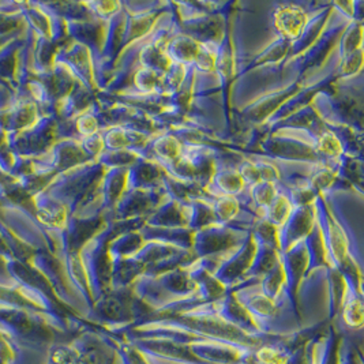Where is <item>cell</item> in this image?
Here are the masks:
<instances>
[{"instance_id": "d4e9b609", "label": "cell", "mask_w": 364, "mask_h": 364, "mask_svg": "<svg viewBox=\"0 0 364 364\" xmlns=\"http://www.w3.org/2000/svg\"><path fill=\"white\" fill-rule=\"evenodd\" d=\"M282 129H303V130H311L316 134H323L328 132L325 123L316 115L314 108L311 105L303 107L298 111L292 112L291 115L282 119L280 122L272 124L267 127V133H273L276 130Z\"/></svg>"}, {"instance_id": "7dc6e473", "label": "cell", "mask_w": 364, "mask_h": 364, "mask_svg": "<svg viewBox=\"0 0 364 364\" xmlns=\"http://www.w3.org/2000/svg\"><path fill=\"white\" fill-rule=\"evenodd\" d=\"M284 272H282V264L280 261L273 266L265 276L261 277L259 280V289L262 292V295H265L266 298L276 300L277 296L282 292V287H284Z\"/></svg>"}, {"instance_id": "5b68a950", "label": "cell", "mask_w": 364, "mask_h": 364, "mask_svg": "<svg viewBox=\"0 0 364 364\" xmlns=\"http://www.w3.org/2000/svg\"><path fill=\"white\" fill-rule=\"evenodd\" d=\"M223 148L218 145L182 146L181 154L175 160L161 161L159 166L176 181L194 183L206 188L213 175L215 157Z\"/></svg>"}, {"instance_id": "9a60e30c", "label": "cell", "mask_w": 364, "mask_h": 364, "mask_svg": "<svg viewBox=\"0 0 364 364\" xmlns=\"http://www.w3.org/2000/svg\"><path fill=\"white\" fill-rule=\"evenodd\" d=\"M315 224L314 203L300 208H292L288 218L277 230L279 252H285L291 246L304 240Z\"/></svg>"}, {"instance_id": "f5cc1de1", "label": "cell", "mask_w": 364, "mask_h": 364, "mask_svg": "<svg viewBox=\"0 0 364 364\" xmlns=\"http://www.w3.org/2000/svg\"><path fill=\"white\" fill-rule=\"evenodd\" d=\"M336 181V172L331 166L318 164L314 172L310 176L309 187L314 190L318 196H321L325 190H328Z\"/></svg>"}, {"instance_id": "484cf974", "label": "cell", "mask_w": 364, "mask_h": 364, "mask_svg": "<svg viewBox=\"0 0 364 364\" xmlns=\"http://www.w3.org/2000/svg\"><path fill=\"white\" fill-rule=\"evenodd\" d=\"M100 134L102 138L104 150H108V151L123 149L134 151V150L142 148L148 142V139H150L142 134L124 129L122 126H114V127L101 130Z\"/></svg>"}, {"instance_id": "9f6ffc18", "label": "cell", "mask_w": 364, "mask_h": 364, "mask_svg": "<svg viewBox=\"0 0 364 364\" xmlns=\"http://www.w3.org/2000/svg\"><path fill=\"white\" fill-rule=\"evenodd\" d=\"M81 148H82L83 153L92 160L96 161V159L99 157L100 153H102L104 150V144H102V138L101 134H93L90 136H86L81 139Z\"/></svg>"}, {"instance_id": "4dcf8cb0", "label": "cell", "mask_w": 364, "mask_h": 364, "mask_svg": "<svg viewBox=\"0 0 364 364\" xmlns=\"http://www.w3.org/2000/svg\"><path fill=\"white\" fill-rule=\"evenodd\" d=\"M161 14H164V13H150V14H141V16H129L126 13V19H124V25H123V36H122L123 48L127 47L135 40H139V38L145 37L146 34H149L153 26L156 25V21Z\"/></svg>"}, {"instance_id": "7402d4cb", "label": "cell", "mask_w": 364, "mask_h": 364, "mask_svg": "<svg viewBox=\"0 0 364 364\" xmlns=\"http://www.w3.org/2000/svg\"><path fill=\"white\" fill-rule=\"evenodd\" d=\"M60 62L66 63L71 68L75 78H78L80 83L89 90H96L95 80H93V62L92 55L82 44L74 43V46L60 56Z\"/></svg>"}, {"instance_id": "ba28073f", "label": "cell", "mask_w": 364, "mask_h": 364, "mask_svg": "<svg viewBox=\"0 0 364 364\" xmlns=\"http://www.w3.org/2000/svg\"><path fill=\"white\" fill-rule=\"evenodd\" d=\"M249 235L250 231L235 228L230 224H213L193 233L191 251L197 259L206 257H223L240 246Z\"/></svg>"}, {"instance_id": "1f68e13d", "label": "cell", "mask_w": 364, "mask_h": 364, "mask_svg": "<svg viewBox=\"0 0 364 364\" xmlns=\"http://www.w3.org/2000/svg\"><path fill=\"white\" fill-rule=\"evenodd\" d=\"M144 266L134 257L114 261L111 270V289L132 287L134 282L144 274Z\"/></svg>"}, {"instance_id": "83f0119b", "label": "cell", "mask_w": 364, "mask_h": 364, "mask_svg": "<svg viewBox=\"0 0 364 364\" xmlns=\"http://www.w3.org/2000/svg\"><path fill=\"white\" fill-rule=\"evenodd\" d=\"M161 186L166 191V197L175 199L181 203H187L190 200L199 199V200H203V202H208L209 205H212V202L215 199L206 191V188L200 187L198 184L181 182V181H176V179L171 178L166 173L164 175L163 181H161Z\"/></svg>"}, {"instance_id": "ffe728a7", "label": "cell", "mask_w": 364, "mask_h": 364, "mask_svg": "<svg viewBox=\"0 0 364 364\" xmlns=\"http://www.w3.org/2000/svg\"><path fill=\"white\" fill-rule=\"evenodd\" d=\"M181 149L182 146L178 139L172 134L164 132L151 136L142 148L134 150V153L141 159L159 164L161 161L175 160L181 154Z\"/></svg>"}, {"instance_id": "277c9868", "label": "cell", "mask_w": 364, "mask_h": 364, "mask_svg": "<svg viewBox=\"0 0 364 364\" xmlns=\"http://www.w3.org/2000/svg\"><path fill=\"white\" fill-rule=\"evenodd\" d=\"M116 236H119V233L116 231L115 223L107 221L80 251V258L89 282V291L95 301L111 291L112 262L108 255V245Z\"/></svg>"}, {"instance_id": "d6986e66", "label": "cell", "mask_w": 364, "mask_h": 364, "mask_svg": "<svg viewBox=\"0 0 364 364\" xmlns=\"http://www.w3.org/2000/svg\"><path fill=\"white\" fill-rule=\"evenodd\" d=\"M331 1H328L323 7L315 10L309 16L303 29H301V33L299 34L298 38L291 44V50L288 55L289 58L301 56L314 44L328 21V17L331 14Z\"/></svg>"}, {"instance_id": "4fadbf2b", "label": "cell", "mask_w": 364, "mask_h": 364, "mask_svg": "<svg viewBox=\"0 0 364 364\" xmlns=\"http://www.w3.org/2000/svg\"><path fill=\"white\" fill-rule=\"evenodd\" d=\"M191 353L206 364H239L249 360L254 353V348L230 344L223 341H198L188 346Z\"/></svg>"}, {"instance_id": "8d00e7d4", "label": "cell", "mask_w": 364, "mask_h": 364, "mask_svg": "<svg viewBox=\"0 0 364 364\" xmlns=\"http://www.w3.org/2000/svg\"><path fill=\"white\" fill-rule=\"evenodd\" d=\"M179 250L182 249L169 246L166 243H160V242H145L141 250L133 257L136 261L141 262V265L144 266V269L146 272V270H149L150 267L163 262L166 258L176 254Z\"/></svg>"}, {"instance_id": "cb8c5ba5", "label": "cell", "mask_w": 364, "mask_h": 364, "mask_svg": "<svg viewBox=\"0 0 364 364\" xmlns=\"http://www.w3.org/2000/svg\"><path fill=\"white\" fill-rule=\"evenodd\" d=\"M186 269L190 279L197 285V295L203 304L213 303L228 294L227 288L221 282H217L210 272L199 265L197 259Z\"/></svg>"}, {"instance_id": "db71d44e", "label": "cell", "mask_w": 364, "mask_h": 364, "mask_svg": "<svg viewBox=\"0 0 364 364\" xmlns=\"http://www.w3.org/2000/svg\"><path fill=\"white\" fill-rule=\"evenodd\" d=\"M83 4L92 17L105 23L122 9V1H89Z\"/></svg>"}, {"instance_id": "c3c4849f", "label": "cell", "mask_w": 364, "mask_h": 364, "mask_svg": "<svg viewBox=\"0 0 364 364\" xmlns=\"http://www.w3.org/2000/svg\"><path fill=\"white\" fill-rule=\"evenodd\" d=\"M172 1L160 0H123L122 6L129 16H141L150 13H166L169 10Z\"/></svg>"}, {"instance_id": "ab89813d", "label": "cell", "mask_w": 364, "mask_h": 364, "mask_svg": "<svg viewBox=\"0 0 364 364\" xmlns=\"http://www.w3.org/2000/svg\"><path fill=\"white\" fill-rule=\"evenodd\" d=\"M228 86L221 82L218 75L215 71L212 73H196L194 71V80H193V93L191 99L196 97H208L215 96L223 92H228Z\"/></svg>"}, {"instance_id": "bcb514c9", "label": "cell", "mask_w": 364, "mask_h": 364, "mask_svg": "<svg viewBox=\"0 0 364 364\" xmlns=\"http://www.w3.org/2000/svg\"><path fill=\"white\" fill-rule=\"evenodd\" d=\"M138 160V156L129 149L123 150H102L100 153L99 157L96 159V163L100 166H104L105 169L111 168H129L133 166L134 163Z\"/></svg>"}, {"instance_id": "7c38bea8", "label": "cell", "mask_w": 364, "mask_h": 364, "mask_svg": "<svg viewBox=\"0 0 364 364\" xmlns=\"http://www.w3.org/2000/svg\"><path fill=\"white\" fill-rule=\"evenodd\" d=\"M166 197L163 187L154 190H124L116 203L114 221L148 218Z\"/></svg>"}, {"instance_id": "816d5d0a", "label": "cell", "mask_w": 364, "mask_h": 364, "mask_svg": "<svg viewBox=\"0 0 364 364\" xmlns=\"http://www.w3.org/2000/svg\"><path fill=\"white\" fill-rule=\"evenodd\" d=\"M249 190L251 199H252L257 210L259 212V215H261V210H264L277 194L274 183H257L252 187H250Z\"/></svg>"}, {"instance_id": "f35d334b", "label": "cell", "mask_w": 364, "mask_h": 364, "mask_svg": "<svg viewBox=\"0 0 364 364\" xmlns=\"http://www.w3.org/2000/svg\"><path fill=\"white\" fill-rule=\"evenodd\" d=\"M304 246H306V252H307V258H309L304 276L311 273L315 269L328 266L326 250L323 246V240H322V236H321V232H319L316 223H315L311 232L304 237Z\"/></svg>"}, {"instance_id": "836d02e7", "label": "cell", "mask_w": 364, "mask_h": 364, "mask_svg": "<svg viewBox=\"0 0 364 364\" xmlns=\"http://www.w3.org/2000/svg\"><path fill=\"white\" fill-rule=\"evenodd\" d=\"M144 239L139 231L122 233L114 237L108 245V255L111 262L135 255L144 246Z\"/></svg>"}, {"instance_id": "ac0fdd59", "label": "cell", "mask_w": 364, "mask_h": 364, "mask_svg": "<svg viewBox=\"0 0 364 364\" xmlns=\"http://www.w3.org/2000/svg\"><path fill=\"white\" fill-rule=\"evenodd\" d=\"M166 171L149 160L138 157L133 166L127 168L126 190H154L160 188Z\"/></svg>"}, {"instance_id": "8fae6325", "label": "cell", "mask_w": 364, "mask_h": 364, "mask_svg": "<svg viewBox=\"0 0 364 364\" xmlns=\"http://www.w3.org/2000/svg\"><path fill=\"white\" fill-rule=\"evenodd\" d=\"M254 251L255 247L250 233L249 237L240 246L227 252L221 258L213 272V276L217 282H221L227 288L228 292L246 280V273L252 261Z\"/></svg>"}, {"instance_id": "9c48e42d", "label": "cell", "mask_w": 364, "mask_h": 364, "mask_svg": "<svg viewBox=\"0 0 364 364\" xmlns=\"http://www.w3.org/2000/svg\"><path fill=\"white\" fill-rule=\"evenodd\" d=\"M315 223L319 228L323 246L326 250L328 266L343 272L348 265L355 264L348 254V243L344 233L338 228L331 213L328 212L322 197H316L314 200ZM356 265V264H355Z\"/></svg>"}, {"instance_id": "52a82bcc", "label": "cell", "mask_w": 364, "mask_h": 364, "mask_svg": "<svg viewBox=\"0 0 364 364\" xmlns=\"http://www.w3.org/2000/svg\"><path fill=\"white\" fill-rule=\"evenodd\" d=\"M352 21V1H331V14L314 44L306 50L301 58L304 74H310L323 63L340 36Z\"/></svg>"}, {"instance_id": "f6af8a7d", "label": "cell", "mask_w": 364, "mask_h": 364, "mask_svg": "<svg viewBox=\"0 0 364 364\" xmlns=\"http://www.w3.org/2000/svg\"><path fill=\"white\" fill-rule=\"evenodd\" d=\"M210 206L215 215V224L218 225L231 224L240 210L236 197H217L213 199Z\"/></svg>"}, {"instance_id": "5bb4252c", "label": "cell", "mask_w": 364, "mask_h": 364, "mask_svg": "<svg viewBox=\"0 0 364 364\" xmlns=\"http://www.w3.org/2000/svg\"><path fill=\"white\" fill-rule=\"evenodd\" d=\"M230 14H209L181 21L183 34L191 37L198 44L220 43L230 31Z\"/></svg>"}, {"instance_id": "74e56055", "label": "cell", "mask_w": 364, "mask_h": 364, "mask_svg": "<svg viewBox=\"0 0 364 364\" xmlns=\"http://www.w3.org/2000/svg\"><path fill=\"white\" fill-rule=\"evenodd\" d=\"M213 71L218 75L221 82L230 87V85L235 78L233 53H232L231 40H230V31L224 34L223 40L218 44Z\"/></svg>"}, {"instance_id": "ee69618b", "label": "cell", "mask_w": 364, "mask_h": 364, "mask_svg": "<svg viewBox=\"0 0 364 364\" xmlns=\"http://www.w3.org/2000/svg\"><path fill=\"white\" fill-rule=\"evenodd\" d=\"M168 133L172 134L181 146H197V145H218L221 146L213 138L208 136L206 134L199 132L197 129L182 124L179 127H175L172 130H168Z\"/></svg>"}, {"instance_id": "4316f807", "label": "cell", "mask_w": 364, "mask_h": 364, "mask_svg": "<svg viewBox=\"0 0 364 364\" xmlns=\"http://www.w3.org/2000/svg\"><path fill=\"white\" fill-rule=\"evenodd\" d=\"M139 233L144 242H160L188 251L193 247V232L187 228H156L144 225Z\"/></svg>"}, {"instance_id": "44dd1931", "label": "cell", "mask_w": 364, "mask_h": 364, "mask_svg": "<svg viewBox=\"0 0 364 364\" xmlns=\"http://www.w3.org/2000/svg\"><path fill=\"white\" fill-rule=\"evenodd\" d=\"M265 157L266 160L276 168V171L279 173V182L287 187H309L310 176L314 172L316 166L319 164V163L287 161V160L273 159V157H267V156Z\"/></svg>"}, {"instance_id": "7bdbcfd3", "label": "cell", "mask_w": 364, "mask_h": 364, "mask_svg": "<svg viewBox=\"0 0 364 364\" xmlns=\"http://www.w3.org/2000/svg\"><path fill=\"white\" fill-rule=\"evenodd\" d=\"M161 77L163 75L151 71L149 68L138 67L136 71L134 73L132 86L129 89L136 92V93H142V95L159 93Z\"/></svg>"}, {"instance_id": "6da1fadb", "label": "cell", "mask_w": 364, "mask_h": 364, "mask_svg": "<svg viewBox=\"0 0 364 364\" xmlns=\"http://www.w3.org/2000/svg\"><path fill=\"white\" fill-rule=\"evenodd\" d=\"M303 74L300 56H287L279 63L251 68L233 78L228 89V105L232 109L240 111L254 100L298 83Z\"/></svg>"}, {"instance_id": "8992f818", "label": "cell", "mask_w": 364, "mask_h": 364, "mask_svg": "<svg viewBox=\"0 0 364 364\" xmlns=\"http://www.w3.org/2000/svg\"><path fill=\"white\" fill-rule=\"evenodd\" d=\"M310 105L325 126H346L363 132L364 100L336 93L329 85L315 93Z\"/></svg>"}, {"instance_id": "603a6c76", "label": "cell", "mask_w": 364, "mask_h": 364, "mask_svg": "<svg viewBox=\"0 0 364 364\" xmlns=\"http://www.w3.org/2000/svg\"><path fill=\"white\" fill-rule=\"evenodd\" d=\"M145 225L156 228H187L186 203L166 197L146 218Z\"/></svg>"}, {"instance_id": "e575fe53", "label": "cell", "mask_w": 364, "mask_h": 364, "mask_svg": "<svg viewBox=\"0 0 364 364\" xmlns=\"http://www.w3.org/2000/svg\"><path fill=\"white\" fill-rule=\"evenodd\" d=\"M326 129L338 141L343 154L363 159V132L346 126H326Z\"/></svg>"}, {"instance_id": "2e32d148", "label": "cell", "mask_w": 364, "mask_h": 364, "mask_svg": "<svg viewBox=\"0 0 364 364\" xmlns=\"http://www.w3.org/2000/svg\"><path fill=\"white\" fill-rule=\"evenodd\" d=\"M206 310L210 313L220 316L225 322L231 323L232 326L237 328L239 331H245L250 336L254 337H264V336H270V334H264L258 331L254 319L251 315L247 313V310L236 300L233 294L228 292L224 298L218 299L213 303L202 304Z\"/></svg>"}, {"instance_id": "b9f144b4", "label": "cell", "mask_w": 364, "mask_h": 364, "mask_svg": "<svg viewBox=\"0 0 364 364\" xmlns=\"http://www.w3.org/2000/svg\"><path fill=\"white\" fill-rule=\"evenodd\" d=\"M359 341H362V334L341 336V343L337 347V364H363Z\"/></svg>"}, {"instance_id": "681fc988", "label": "cell", "mask_w": 364, "mask_h": 364, "mask_svg": "<svg viewBox=\"0 0 364 364\" xmlns=\"http://www.w3.org/2000/svg\"><path fill=\"white\" fill-rule=\"evenodd\" d=\"M187 68H188V66L171 63L169 67L166 68V73L163 74V77H161L159 93L164 95V96L173 95L181 87V85L184 81V77L187 74Z\"/></svg>"}, {"instance_id": "60d3db41", "label": "cell", "mask_w": 364, "mask_h": 364, "mask_svg": "<svg viewBox=\"0 0 364 364\" xmlns=\"http://www.w3.org/2000/svg\"><path fill=\"white\" fill-rule=\"evenodd\" d=\"M291 210H292V206L288 202V199L280 193H277L276 197L266 206L265 209L261 210V218L279 230L284 224V221L288 218Z\"/></svg>"}, {"instance_id": "11a10c76", "label": "cell", "mask_w": 364, "mask_h": 364, "mask_svg": "<svg viewBox=\"0 0 364 364\" xmlns=\"http://www.w3.org/2000/svg\"><path fill=\"white\" fill-rule=\"evenodd\" d=\"M236 171H237L242 182L245 184V187H247V188L252 187L257 183H261L259 173L254 166V163L250 161L249 159H246L245 156H243L242 161L236 166Z\"/></svg>"}, {"instance_id": "7a4b0ae2", "label": "cell", "mask_w": 364, "mask_h": 364, "mask_svg": "<svg viewBox=\"0 0 364 364\" xmlns=\"http://www.w3.org/2000/svg\"><path fill=\"white\" fill-rule=\"evenodd\" d=\"M321 197L347 239L350 259L363 272V193L336 179Z\"/></svg>"}, {"instance_id": "f1b7e54d", "label": "cell", "mask_w": 364, "mask_h": 364, "mask_svg": "<svg viewBox=\"0 0 364 364\" xmlns=\"http://www.w3.org/2000/svg\"><path fill=\"white\" fill-rule=\"evenodd\" d=\"M198 48L199 44L197 41L181 32L166 43V55L171 63L191 66L197 56Z\"/></svg>"}, {"instance_id": "f546056e", "label": "cell", "mask_w": 364, "mask_h": 364, "mask_svg": "<svg viewBox=\"0 0 364 364\" xmlns=\"http://www.w3.org/2000/svg\"><path fill=\"white\" fill-rule=\"evenodd\" d=\"M181 21L209 14H230L233 1H173Z\"/></svg>"}, {"instance_id": "6f0895ef", "label": "cell", "mask_w": 364, "mask_h": 364, "mask_svg": "<svg viewBox=\"0 0 364 364\" xmlns=\"http://www.w3.org/2000/svg\"><path fill=\"white\" fill-rule=\"evenodd\" d=\"M352 21L363 23L364 22V1L353 0L352 1Z\"/></svg>"}, {"instance_id": "d6a6232c", "label": "cell", "mask_w": 364, "mask_h": 364, "mask_svg": "<svg viewBox=\"0 0 364 364\" xmlns=\"http://www.w3.org/2000/svg\"><path fill=\"white\" fill-rule=\"evenodd\" d=\"M363 159L340 154L336 166V179L363 193Z\"/></svg>"}, {"instance_id": "30bf717a", "label": "cell", "mask_w": 364, "mask_h": 364, "mask_svg": "<svg viewBox=\"0 0 364 364\" xmlns=\"http://www.w3.org/2000/svg\"><path fill=\"white\" fill-rule=\"evenodd\" d=\"M243 154L235 150L223 148L215 157V169L206 191L213 197H237L243 190L242 182L236 166L242 161Z\"/></svg>"}, {"instance_id": "f907efd6", "label": "cell", "mask_w": 364, "mask_h": 364, "mask_svg": "<svg viewBox=\"0 0 364 364\" xmlns=\"http://www.w3.org/2000/svg\"><path fill=\"white\" fill-rule=\"evenodd\" d=\"M220 43H205L199 44L197 56L191 67L196 73H212L215 68V55Z\"/></svg>"}, {"instance_id": "3957f363", "label": "cell", "mask_w": 364, "mask_h": 364, "mask_svg": "<svg viewBox=\"0 0 364 364\" xmlns=\"http://www.w3.org/2000/svg\"><path fill=\"white\" fill-rule=\"evenodd\" d=\"M134 294L141 299L151 313H156L171 303L190 298L197 292V285L190 279L187 269L179 267L163 274L138 277L133 285Z\"/></svg>"}, {"instance_id": "d590c367", "label": "cell", "mask_w": 364, "mask_h": 364, "mask_svg": "<svg viewBox=\"0 0 364 364\" xmlns=\"http://www.w3.org/2000/svg\"><path fill=\"white\" fill-rule=\"evenodd\" d=\"M186 221L187 230L197 232L215 224L212 206L208 202L194 199L186 203Z\"/></svg>"}, {"instance_id": "e0dca14e", "label": "cell", "mask_w": 364, "mask_h": 364, "mask_svg": "<svg viewBox=\"0 0 364 364\" xmlns=\"http://www.w3.org/2000/svg\"><path fill=\"white\" fill-rule=\"evenodd\" d=\"M279 258L284 272V288L289 296L296 301V289L306 273L309 262L304 240L295 243L285 252H279Z\"/></svg>"}]
</instances>
